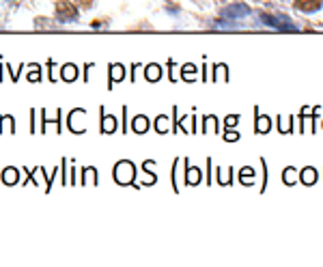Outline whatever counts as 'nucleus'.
I'll use <instances>...</instances> for the list:
<instances>
[{
  "mask_svg": "<svg viewBox=\"0 0 323 267\" xmlns=\"http://www.w3.org/2000/svg\"><path fill=\"white\" fill-rule=\"evenodd\" d=\"M261 22L263 24H267L271 28H276V31H282V33H293L297 31L295 24L286 18V16H271V13H261Z\"/></svg>",
  "mask_w": 323,
  "mask_h": 267,
  "instance_id": "f257e3e1",
  "label": "nucleus"
},
{
  "mask_svg": "<svg viewBox=\"0 0 323 267\" xmlns=\"http://www.w3.org/2000/svg\"><path fill=\"white\" fill-rule=\"evenodd\" d=\"M134 175H136V168L132 162H119L114 166V179H117V183H121V185L132 183Z\"/></svg>",
  "mask_w": 323,
  "mask_h": 267,
  "instance_id": "f03ea898",
  "label": "nucleus"
},
{
  "mask_svg": "<svg viewBox=\"0 0 323 267\" xmlns=\"http://www.w3.org/2000/svg\"><path fill=\"white\" fill-rule=\"evenodd\" d=\"M56 20L61 22V24H69V22H76L78 20V9L74 5L69 3H59L56 5Z\"/></svg>",
  "mask_w": 323,
  "mask_h": 267,
  "instance_id": "7ed1b4c3",
  "label": "nucleus"
},
{
  "mask_svg": "<svg viewBox=\"0 0 323 267\" xmlns=\"http://www.w3.org/2000/svg\"><path fill=\"white\" fill-rule=\"evenodd\" d=\"M248 13H250V9L246 5H231L222 11V18L224 20H241V18H246Z\"/></svg>",
  "mask_w": 323,
  "mask_h": 267,
  "instance_id": "20e7f679",
  "label": "nucleus"
},
{
  "mask_svg": "<svg viewBox=\"0 0 323 267\" xmlns=\"http://www.w3.org/2000/svg\"><path fill=\"white\" fill-rule=\"evenodd\" d=\"M69 127L74 129L76 134H80L84 132V127H86V112L84 110H74L69 114Z\"/></svg>",
  "mask_w": 323,
  "mask_h": 267,
  "instance_id": "39448f33",
  "label": "nucleus"
},
{
  "mask_svg": "<svg viewBox=\"0 0 323 267\" xmlns=\"http://www.w3.org/2000/svg\"><path fill=\"white\" fill-rule=\"evenodd\" d=\"M323 5V0H295V9L304 11V13H314L319 11Z\"/></svg>",
  "mask_w": 323,
  "mask_h": 267,
  "instance_id": "423d86ee",
  "label": "nucleus"
},
{
  "mask_svg": "<svg viewBox=\"0 0 323 267\" xmlns=\"http://www.w3.org/2000/svg\"><path fill=\"white\" fill-rule=\"evenodd\" d=\"M132 129H134L136 134H145L147 129H149V119L142 117V114H140V117H136V119L132 121Z\"/></svg>",
  "mask_w": 323,
  "mask_h": 267,
  "instance_id": "0eeeda50",
  "label": "nucleus"
},
{
  "mask_svg": "<svg viewBox=\"0 0 323 267\" xmlns=\"http://www.w3.org/2000/svg\"><path fill=\"white\" fill-rule=\"evenodd\" d=\"M61 76H63V80L65 82H74L76 78H78V69H76V65H65V67L61 69Z\"/></svg>",
  "mask_w": 323,
  "mask_h": 267,
  "instance_id": "6e6552de",
  "label": "nucleus"
},
{
  "mask_svg": "<svg viewBox=\"0 0 323 267\" xmlns=\"http://www.w3.org/2000/svg\"><path fill=\"white\" fill-rule=\"evenodd\" d=\"M117 129V119L110 117V114H104L102 117V132L104 134H112Z\"/></svg>",
  "mask_w": 323,
  "mask_h": 267,
  "instance_id": "1a4fd4ad",
  "label": "nucleus"
},
{
  "mask_svg": "<svg viewBox=\"0 0 323 267\" xmlns=\"http://www.w3.org/2000/svg\"><path fill=\"white\" fill-rule=\"evenodd\" d=\"M123 76H125L123 65H112V67H110V82L117 84V82L123 80Z\"/></svg>",
  "mask_w": 323,
  "mask_h": 267,
  "instance_id": "9d476101",
  "label": "nucleus"
},
{
  "mask_svg": "<svg viewBox=\"0 0 323 267\" xmlns=\"http://www.w3.org/2000/svg\"><path fill=\"white\" fill-rule=\"evenodd\" d=\"M18 179H20V172H18L16 168H7V170L3 172V181H5L7 185L18 183Z\"/></svg>",
  "mask_w": 323,
  "mask_h": 267,
  "instance_id": "9b49d317",
  "label": "nucleus"
},
{
  "mask_svg": "<svg viewBox=\"0 0 323 267\" xmlns=\"http://www.w3.org/2000/svg\"><path fill=\"white\" fill-rule=\"evenodd\" d=\"M145 76H147L149 82H157V80H160V76H162V69L157 67V65H149L147 71H145Z\"/></svg>",
  "mask_w": 323,
  "mask_h": 267,
  "instance_id": "f8f14e48",
  "label": "nucleus"
},
{
  "mask_svg": "<svg viewBox=\"0 0 323 267\" xmlns=\"http://www.w3.org/2000/svg\"><path fill=\"white\" fill-rule=\"evenodd\" d=\"M301 181H304L306 185H312L314 181H317V172H314L312 168H306V170H301Z\"/></svg>",
  "mask_w": 323,
  "mask_h": 267,
  "instance_id": "ddd939ff",
  "label": "nucleus"
},
{
  "mask_svg": "<svg viewBox=\"0 0 323 267\" xmlns=\"http://www.w3.org/2000/svg\"><path fill=\"white\" fill-rule=\"evenodd\" d=\"M89 183V185H95L97 183V172H95V168H86L84 170V185Z\"/></svg>",
  "mask_w": 323,
  "mask_h": 267,
  "instance_id": "4468645a",
  "label": "nucleus"
},
{
  "mask_svg": "<svg viewBox=\"0 0 323 267\" xmlns=\"http://www.w3.org/2000/svg\"><path fill=\"white\" fill-rule=\"evenodd\" d=\"M198 181H200V170L198 168H190V166H188V183L196 185Z\"/></svg>",
  "mask_w": 323,
  "mask_h": 267,
  "instance_id": "2eb2a0df",
  "label": "nucleus"
},
{
  "mask_svg": "<svg viewBox=\"0 0 323 267\" xmlns=\"http://www.w3.org/2000/svg\"><path fill=\"white\" fill-rule=\"evenodd\" d=\"M256 129L261 134H265V132H269V119L267 117H261V119H256Z\"/></svg>",
  "mask_w": 323,
  "mask_h": 267,
  "instance_id": "dca6fc26",
  "label": "nucleus"
},
{
  "mask_svg": "<svg viewBox=\"0 0 323 267\" xmlns=\"http://www.w3.org/2000/svg\"><path fill=\"white\" fill-rule=\"evenodd\" d=\"M7 129V132H13V119L11 117H5V119H0V129Z\"/></svg>",
  "mask_w": 323,
  "mask_h": 267,
  "instance_id": "f3484780",
  "label": "nucleus"
},
{
  "mask_svg": "<svg viewBox=\"0 0 323 267\" xmlns=\"http://www.w3.org/2000/svg\"><path fill=\"white\" fill-rule=\"evenodd\" d=\"M28 80H31V82H39V80H41V69L35 67L31 74H28Z\"/></svg>",
  "mask_w": 323,
  "mask_h": 267,
  "instance_id": "a211bd4d",
  "label": "nucleus"
},
{
  "mask_svg": "<svg viewBox=\"0 0 323 267\" xmlns=\"http://www.w3.org/2000/svg\"><path fill=\"white\" fill-rule=\"evenodd\" d=\"M284 181L289 183V185H293V181H295V172H293L291 168H289V170H284Z\"/></svg>",
  "mask_w": 323,
  "mask_h": 267,
  "instance_id": "6ab92c4d",
  "label": "nucleus"
},
{
  "mask_svg": "<svg viewBox=\"0 0 323 267\" xmlns=\"http://www.w3.org/2000/svg\"><path fill=\"white\" fill-rule=\"evenodd\" d=\"M166 127H168V119L166 117H162V119H157V129H160V132L164 134L166 132Z\"/></svg>",
  "mask_w": 323,
  "mask_h": 267,
  "instance_id": "aec40b11",
  "label": "nucleus"
},
{
  "mask_svg": "<svg viewBox=\"0 0 323 267\" xmlns=\"http://www.w3.org/2000/svg\"><path fill=\"white\" fill-rule=\"evenodd\" d=\"M194 74H196V69H194V65H190V67H183V78L194 76Z\"/></svg>",
  "mask_w": 323,
  "mask_h": 267,
  "instance_id": "412c9836",
  "label": "nucleus"
},
{
  "mask_svg": "<svg viewBox=\"0 0 323 267\" xmlns=\"http://www.w3.org/2000/svg\"><path fill=\"white\" fill-rule=\"evenodd\" d=\"M226 140H237V134L235 132H228L226 134Z\"/></svg>",
  "mask_w": 323,
  "mask_h": 267,
  "instance_id": "4be33fe9",
  "label": "nucleus"
},
{
  "mask_svg": "<svg viewBox=\"0 0 323 267\" xmlns=\"http://www.w3.org/2000/svg\"><path fill=\"white\" fill-rule=\"evenodd\" d=\"M226 123H228V125H235V123H237V117H231V119L226 121Z\"/></svg>",
  "mask_w": 323,
  "mask_h": 267,
  "instance_id": "5701e85b",
  "label": "nucleus"
}]
</instances>
